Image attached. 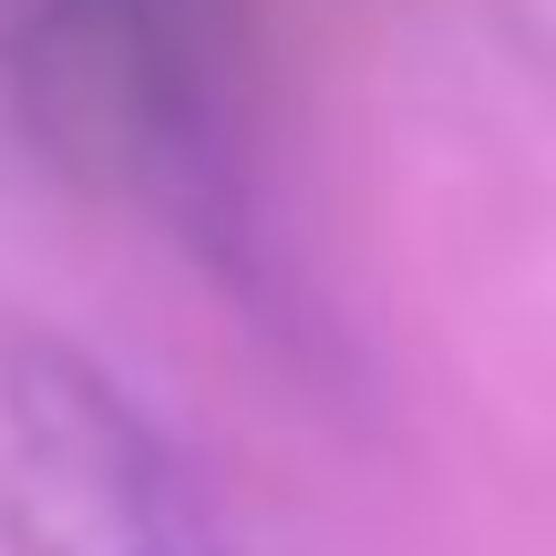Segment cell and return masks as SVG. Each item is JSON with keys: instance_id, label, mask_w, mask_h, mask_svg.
Masks as SVG:
<instances>
[{"instance_id": "2", "label": "cell", "mask_w": 556, "mask_h": 556, "mask_svg": "<svg viewBox=\"0 0 556 556\" xmlns=\"http://www.w3.org/2000/svg\"><path fill=\"white\" fill-rule=\"evenodd\" d=\"M0 516L21 556H227L197 464L103 361L0 319Z\"/></svg>"}, {"instance_id": "1", "label": "cell", "mask_w": 556, "mask_h": 556, "mask_svg": "<svg viewBox=\"0 0 556 556\" xmlns=\"http://www.w3.org/2000/svg\"><path fill=\"white\" fill-rule=\"evenodd\" d=\"M0 93L31 144L197 248L238 238V135L186 0H0Z\"/></svg>"}]
</instances>
